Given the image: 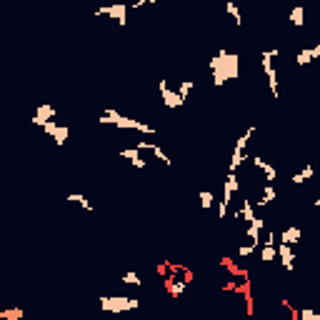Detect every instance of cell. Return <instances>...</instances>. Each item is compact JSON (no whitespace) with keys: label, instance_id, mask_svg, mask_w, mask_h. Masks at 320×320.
I'll use <instances>...</instances> for the list:
<instances>
[{"label":"cell","instance_id":"1","mask_svg":"<svg viewBox=\"0 0 320 320\" xmlns=\"http://www.w3.org/2000/svg\"><path fill=\"white\" fill-rule=\"evenodd\" d=\"M210 75L215 88H223L228 80H235L240 75V55L220 50L215 58H210Z\"/></svg>","mask_w":320,"mask_h":320},{"label":"cell","instance_id":"2","mask_svg":"<svg viewBox=\"0 0 320 320\" xmlns=\"http://www.w3.org/2000/svg\"><path fill=\"white\" fill-rule=\"evenodd\" d=\"M100 125H115V128H125V130H138V133H146V135H153L155 133V128L153 125H148V123H140V120H133V118L128 115H120L118 110H103L100 113Z\"/></svg>","mask_w":320,"mask_h":320},{"label":"cell","instance_id":"3","mask_svg":"<svg viewBox=\"0 0 320 320\" xmlns=\"http://www.w3.org/2000/svg\"><path fill=\"white\" fill-rule=\"evenodd\" d=\"M280 55V50L278 48H273V50H263L260 53V68L263 73H265V78H268V88H270V93H273V98L278 100L280 98V85H278V68L273 65V60Z\"/></svg>","mask_w":320,"mask_h":320},{"label":"cell","instance_id":"4","mask_svg":"<svg viewBox=\"0 0 320 320\" xmlns=\"http://www.w3.org/2000/svg\"><path fill=\"white\" fill-rule=\"evenodd\" d=\"M140 300L128 298V295H100V310L105 313H125V310H138Z\"/></svg>","mask_w":320,"mask_h":320},{"label":"cell","instance_id":"5","mask_svg":"<svg viewBox=\"0 0 320 320\" xmlns=\"http://www.w3.org/2000/svg\"><path fill=\"white\" fill-rule=\"evenodd\" d=\"M255 125H250L238 140H235V148H233V155H230V163H228V173H238V168L243 165V160H248V155H245V148L250 143V138L255 135Z\"/></svg>","mask_w":320,"mask_h":320},{"label":"cell","instance_id":"6","mask_svg":"<svg viewBox=\"0 0 320 320\" xmlns=\"http://www.w3.org/2000/svg\"><path fill=\"white\" fill-rule=\"evenodd\" d=\"M238 190H240V180H238V175L228 173L225 175V180H223V200H220V213H218L220 220L228 218V205H230V198H233Z\"/></svg>","mask_w":320,"mask_h":320},{"label":"cell","instance_id":"7","mask_svg":"<svg viewBox=\"0 0 320 320\" xmlns=\"http://www.w3.org/2000/svg\"><path fill=\"white\" fill-rule=\"evenodd\" d=\"M55 115H58L55 105H50V103H40V105H38V110L33 113V118H30V123H33V125H38V128L43 130L48 123H53V120H55Z\"/></svg>","mask_w":320,"mask_h":320},{"label":"cell","instance_id":"8","mask_svg":"<svg viewBox=\"0 0 320 320\" xmlns=\"http://www.w3.org/2000/svg\"><path fill=\"white\" fill-rule=\"evenodd\" d=\"M128 10H130V5H125V3H115V5H105V8H100L95 15L100 18V15H108V18H113L115 23H120V28L128 23Z\"/></svg>","mask_w":320,"mask_h":320},{"label":"cell","instance_id":"9","mask_svg":"<svg viewBox=\"0 0 320 320\" xmlns=\"http://www.w3.org/2000/svg\"><path fill=\"white\" fill-rule=\"evenodd\" d=\"M160 103H163L165 108H170V110L185 105V100L180 98V93H178V90H170L168 80H160Z\"/></svg>","mask_w":320,"mask_h":320},{"label":"cell","instance_id":"10","mask_svg":"<svg viewBox=\"0 0 320 320\" xmlns=\"http://www.w3.org/2000/svg\"><path fill=\"white\" fill-rule=\"evenodd\" d=\"M248 160L253 163V168H255V170H260V173H263V180H265V183H270V185H273V183L278 180V168H275L273 163L263 160L260 155H250Z\"/></svg>","mask_w":320,"mask_h":320},{"label":"cell","instance_id":"11","mask_svg":"<svg viewBox=\"0 0 320 320\" xmlns=\"http://www.w3.org/2000/svg\"><path fill=\"white\" fill-rule=\"evenodd\" d=\"M163 285H165V290H168L170 298H180V295L185 293V288H188V283H185V280H180V278H178V273H170L168 278H163Z\"/></svg>","mask_w":320,"mask_h":320},{"label":"cell","instance_id":"12","mask_svg":"<svg viewBox=\"0 0 320 320\" xmlns=\"http://www.w3.org/2000/svg\"><path fill=\"white\" fill-rule=\"evenodd\" d=\"M278 260L283 265V270H288V273L295 270V253H293V245L278 243Z\"/></svg>","mask_w":320,"mask_h":320},{"label":"cell","instance_id":"13","mask_svg":"<svg viewBox=\"0 0 320 320\" xmlns=\"http://www.w3.org/2000/svg\"><path fill=\"white\" fill-rule=\"evenodd\" d=\"M135 148H138V150H150V153H153V155H155V158H158V160L163 163V165H173V160L168 158V153H165V150H163L160 146H155V143H148V140H140V143H138Z\"/></svg>","mask_w":320,"mask_h":320},{"label":"cell","instance_id":"14","mask_svg":"<svg viewBox=\"0 0 320 320\" xmlns=\"http://www.w3.org/2000/svg\"><path fill=\"white\" fill-rule=\"evenodd\" d=\"M278 198V188L275 185H270V183H265L263 185V190H260V195H258V200H255V208H268V205L273 203Z\"/></svg>","mask_w":320,"mask_h":320},{"label":"cell","instance_id":"15","mask_svg":"<svg viewBox=\"0 0 320 320\" xmlns=\"http://www.w3.org/2000/svg\"><path fill=\"white\" fill-rule=\"evenodd\" d=\"M320 58V45H313V48H300L298 55H295V63L298 65H310L313 60Z\"/></svg>","mask_w":320,"mask_h":320},{"label":"cell","instance_id":"16","mask_svg":"<svg viewBox=\"0 0 320 320\" xmlns=\"http://www.w3.org/2000/svg\"><path fill=\"white\" fill-rule=\"evenodd\" d=\"M120 158H123V160H130V165H133V168H140V170L148 165L146 160L140 158V150H138V148H125V150H120Z\"/></svg>","mask_w":320,"mask_h":320},{"label":"cell","instance_id":"17","mask_svg":"<svg viewBox=\"0 0 320 320\" xmlns=\"http://www.w3.org/2000/svg\"><path fill=\"white\" fill-rule=\"evenodd\" d=\"M263 228H265V220H263V218H255V220L245 228V235H248V238H250V243H255L258 248H260V230H263Z\"/></svg>","mask_w":320,"mask_h":320},{"label":"cell","instance_id":"18","mask_svg":"<svg viewBox=\"0 0 320 320\" xmlns=\"http://www.w3.org/2000/svg\"><path fill=\"white\" fill-rule=\"evenodd\" d=\"M300 240H303V230L298 225H290L280 233V243H285V245H298Z\"/></svg>","mask_w":320,"mask_h":320},{"label":"cell","instance_id":"19","mask_svg":"<svg viewBox=\"0 0 320 320\" xmlns=\"http://www.w3.org/2000/svg\"><path fill=\"white\" fill-rule=\"evenodd\" d=\"M238 210H240V220L248 223V225L258 218V215H255V205H253V200H240V208H238Z\"/></svg>","mask_w":320,"mask_h":320},{"label":"cell","instance_id":"20","mask_svg":"<svg viewBox=\"0 0 320 320\" xmlns=\"http://www.w3.org/2000/svg\"><path fill=\"white\" fill-rule=\"evenodd\" d=\"M313 175H315V168H313V165L308 163V165H305L303 170H298V173H293L290 183H293V185H303V183H308V180H310Z\"/></svg>","mask_w":320,"mask_h":320},{"label":"cell","instance_id":"21","mask_svg":"<svg viewBox=\"0 0 320 320\" xmlns=\"http://www.w3.org/2000/svg\"><path fill=\"white\" fill-rule=\"evenodd\" d=\"M68 135H70V128H68V125H60V123H58L50 138H53V143H55L58 148H63L65 143H68Z\"/></svg>","mask_w":320,"mask_h":320},{"label":"cell","instance_id":"22","mask_svg":"<svg viewBox=\"0 0 320 320\" xmlns=\"http://www.w3.org/2000/svg\"><path fill=\"white\" fill-rule=\"evenodd\" d=\"M120 283L123 285H135V288H140V273H135V270H128V273H123L120 275Z\"/></svg>","mask_w":320,"mask_h":320},{"label":"cell","instance_id":"23","mask_svg":"<svg viewBox=\"0 0 320 320\" xmlns=\"http://www.w3.org/2000/svg\"><path fill=\"white\" fill-rule=\"evenodd\" d=\"M290 23L295 28H303V25H305V10H303V5H295L290 10Z\"/></svg>","mask_w":320,"mask_h":320},{"label":"cell","instance_id":"24","mask_svg":"<svg viewBox=\"0 0 320 320\" xmlns=\"http://www.w3.org/2000/svg\"><path fill=\"white\" fill-rule=\"evenodd\" d=\"M68 200H73V203H78V205H80V208H83V210H85V213H93V210H95V208H93V203L88 200V198H85V195H83V193H70V195H68Z\"/></svg>","mask_w":320,"mask_h":320},{"label":"cell","instance_id":"25","mask_svg":"<svg viewBox=\"0 0 320 320\" xmlns=\"http://www.w3.org/2000/svg\"><path fill=\"white\" fill-rule=\"evenodd\" d=\"M25 310L23 308H10V310H0V320H23Z\"/></svg>","mask_w":320,"mask_h":320},{"label":"cell","instance_id":"26","mask_svg":"<svg viewBox=\"0 0 320 320\" xmlns=\"http://www.w3.org/2000/svg\"><path fill=\"white\" fill-rule=\"evenodd\" d=\"M198 200H200V208H203V210H210V208H213V203H215V195H213L210 190H200Z\"/></svg>","mask_w":320,"mask_h":320},{"label":"cell","instance_id":"27","mask_svg":"<svg viewBox=\"0 0 320 320\" xmlns=\"http://www.w3.org/2000/svg\"><path fill=\"white\" fill-rule=\"evenodd\" d=\"M225 13L233 18L235 25H240V23H243V18H240V10H238V5H235L233 0H228V3H225Z\"/></svg>","mask_w":320,"mask_h":320},{"label":"cell","instance_id":"28","mask_svg":"<svg viewBox=\"0 0 320 320\" xmlns=\"http://www.w3.org/2000/svg\"><path fill=\"white\" fill-rule=\"evenodd\" d=\"M193 88H195V80H180V85H178L180 98H183V100H188V95L193 93Z\"/></svg>","mask_w":320,"mask_h":320},{"label":"cell","instance_id":"29","mask_svg":"<svg viewBox=\"0 0 320 320\" xmlns=\"http://www.w3.org/2000/svg\"><path fill=\"white\" fill-rule=\"evenodd\" d=\"M260 260L263 263H270V260H278V248H260Z\"/></svg>","mask_w":320,"mask_h":320},{"label":"cell","instance_id":"30","mask_svg":"<svg viewBox=\"0 0 320 320\" xmlns=\"http://www.w3.org/2000/svg\"><path fill=\"white\" fill-rule=\"evenodd\" d=\"M255 250H258V245H255V243H248V245H240V248H238V255H240V258H250Z\"/></svg>","mask_w":320,"mask_h":320},{"label":"cell","instance_id":"31","mask_svg":"<svg viewBox=\"0 0 320 320\" xmlns=\"http://www.w3.org/2000/svg\"><path fill=\"white\" fill-rule=\"evenodd\" d=\"M263 245H265V248H278V235H275V230H268V233H265Z\"/></svg>","mask_w":320,"mask_h":320},{"label":"cell","instance_id":"32","mask_svg":"<svg viewBox=\"0 0 320 320\" xmlns=\"http://www.w3.org/2000/svg\"><path fill=\"white\" fill-rule=\"evenodd\" d=\"M298 313H300V320H318L313 308H303V310H298Z\"/></svg>","mask_w":320,"mask_h":320},{"label":"cell","instance_id":"33","mask_svg":"<svg viewBox=\"0 0 320 320\" xmlns=\"http://www.w3.org/2000/svg\"><path fill=\"white\" fill-rule=\"evenodd\" d=\"M313 205H315V208H320V198H318V200H313Z\"/></svg>","mask_w":320,"mask_h":320},{"label":"cell","instance_id":"34","mask_svg":"<svg viewBox=\"0 0 320 320\" xmlns=\"http://www.w3.org/2000/svg\"><path fill=\"white\" fill-rule=\"evenodd\" d=\"M315 315H318V320H320V308H318V310H315Z\"/></svg>","mask_w":320,"mask_h":320}]
</instances>
